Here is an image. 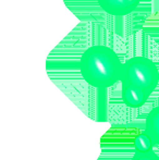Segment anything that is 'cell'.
<instances>
[{
	"mask_svg": "<svg viewBox=\"0 0 159 160\" xmlns=\"http://www.w3.org/2000/svg\"><path fill=\"white\" fill-rule=\"evenodd\" d=\"M120 82L122 85L138 87L152 95L159 83L158 68L149 58L131 57L122 62Z\"/></svg>",
	"mask_w": 159,
	"mask_h": 160,
	"instance_id": "2",
	"label": "cell"
},
{
	"mask_svg": "<svg viewBox=\"0 0 159 160\" xmlns=\"http://www.w3.org/2000/svg\"><path fill=\"white\" fill-rule=\"evenodd\" d=\"M151 94L138 87L127 86V85H122L121 89V98L122 101L125 103V106L130 108H140L143 105L146 103L148 100Z\"/></svg>",
	"mask_w": 159,
	"mask_h": 160,
	"instance_id": "4",
	"label": "cell"
},
{
	"mask_svg": "<svg viewBox=\"0 0 159 160\" xmlns=\"http://www.w3.org/2000/svg\"><path fill=\"white\" fill-rule=\"evenodd\" d=\"M131 160H159V156L153 149L147 152H135Z\"/></svg>",
	"mask_w": 159,
	"mask_h": 160,
	"instance_id": "7",
	"label": "cell"
},
{
	"mask_svg": "<svg viewBox=\"0 0 159 160\" xmlns=\"http://www.w3.org/2000/svg\"><path fill=\"white\" fill-rule=\"evenodd\" d=\"M133 145L135 148V152H147V150L153 149L154 147L151 138L145 133H141L134 137Z\"/></svg>",
	"mask_w": 159,
	"mask_h": 160,
	"instance_id": "6",
	"label": "cell"
},
{
	"mask_svg": "<svg viewBox=\"0 0 159 160\" xmlns=\"http://www.w3.org/2000/svg\"><path fill=\"white\" fill-rule=\"evenodd\" d=\"M141 0H97L99 7L113 17L129 15L137 8Z\"/></svg>",
	"mask_w": 159,
	"mask_h": 160,
	"instance_id": "3",
	"label": "cell"
},
{
	"mask_svg": "<svg viewBox=\"0 0 159 160\" xmlns=\"http://www.w3.org/2000/svg\"><path fill=\"white\" fill-rule=\"evenodd\" d=\"M122 61L118 53L106 45H93L80 58V72L91 86L105 89L120 82Z\"/></svg>",
	"mask_w": 159,
	"mask_h": 160,
	"instance_id": "1",
	"label": "cell"
},
{
	"mask_svg": "<svg viewBox=\"0 0 159 160\" xmlns=\"http://www.w3.org/2000/svg\"><path fill=\"white\" fill-rule=\"evenodd\" d=\"M145 134L154 146H159V106L148 112L145 120Z\"/></svg>",
	"mask_w": 159,
	"mask_h": 160,
	"instance_id": "5",
	"label": "cell"
}]
</instances>
